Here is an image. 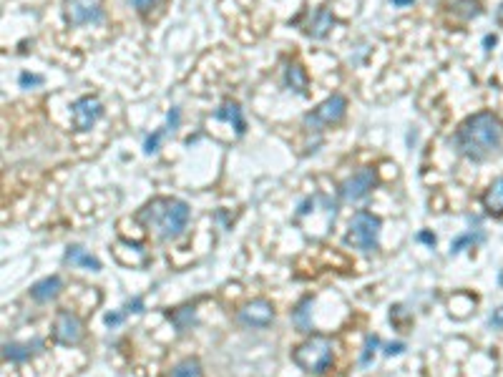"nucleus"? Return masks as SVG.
Instances as JSON below:
<instances>
[{"label": "nucleus", "instance_id": "nucleus-12", "mask_svg": "<svg viewBox=\"0 0 503 377\" xmlns=\"http://www.w3.org/2000/svg\"><path fill=\"white\" fill-rule=\"evenodd\" d=\"M285 84H287V88H292L294 93L305 96V93H307V73H305V68H302L300 63H289V66L285 68Z\"/></svg>", "mask_w": 503, "mask_h": 377}, {"label": "nucleus", "instance_id": "nucleus-25", "mask_svg": "<svg viewBox=\"0 0 503 377\" xmlns=\"http://www.w3.org/2000/svg\"><path fill=\"white\" fill-rule=\"evenodd\" d=\"M375 348H377V337H370V340H367V352H365V357H362V362H367V359H370V352Z\"/></svg>", "mask_w": 503, "mask_h": 377}, {"label": "nucleus", "instance_id": "nucleus-27", "mask_svg": "<svg viewBox=\"0 0 503 377\" xmlns=\"http://www.w3.org/2000/svg\"><path fill=\"white\" fill-rule=\"evenodd\" d=\"M121 315H106V324H119Z\"/></svg>", "mask_w": 503, "mask_h": 377}, {"label": "nucleus", "instance_id": "nucleus-2", "mask_svg": "<svg viewBox=\"0 0 503 377\" xmlns=\"http://www.w3.org/2000/svg\"><path fill=\"white\" fill-rule=\"evenodd\" d=\"M138 219L154 229L162 239H176L189 224V204L181 199H154L146 204Z\"/></svg>", "mask_w": 503, "mask_h": 377}, {"label": "nucleus", "instance_id": "nucleus-28", "mask_svg": "<svg viewBox=\"0 0 503 377\" xmlns=\"http://www.w3.org/2000/svg\"><path fill=\"white\" fill-rule=\"evenodd\" d=\"M483 46H485V48H491V46H496V36H485Z\"/></svg>", "mask_w": 503, "mask_h": 377}, {"label": "nucleus", "instance_id": "nucleus-21", "mask_svg": "<svg viewBox=\"0 0 503 377\" xmlns=\"http://www.w3.org/2000/svg\"><path fill=\"white\" fill-rule=\"evenodd\" d=\"M491 327H498V329H503V307H498V310H493V315H491Z\"/></svg>", "mask_w": 503, "mask_h": 377}, {"label": "nucleus", "instance_id": "nucleus-11", "mask_svg": "<svg viewBox=\"0 0 503 377\" xmlns=\"http://www.w3.org/2000/svg\"><path fill=\"white\" fill-rule=\"evenodd\" d=\"M63 289V282L60 277H46V279L36 282L33 287H30V297L36 302H51L53 297H58V292Z\"/></svg>", "mask_w": 503, "mask_h": 377}, {"label": "nucleus", "instance_id": "nucleus-18", "mask_svg": "<svg viewBox=\"0 0 503 377\" xmlns=\"http://www.w3.org/2000/svg\"><path fill=\"white\" fill-rule=\"evenodd\" d=\"M30 355H33L30 345H18V342H11V345H6V348H3V357H6L8 362H25V359H30Z\"/></svg>", "mask_w": 503, "mask_h": 377}, {"label": "nucleus", "instance_id": "nucleus-31", "mask_svg": "<svg viewBox=\"0 0 503 377\" xmlns=\"http://www.w3.org/2000/svg\"><path fill=\"white\" fill-rule=\"evenodd\" d=\"M498 20H503V3H501V8H498Z\"/></svg>", "mask_w": 503, "mask_h": 377}, {"label": "nucleus", "instance_id": "nucleus-20", "mask_svg": "<svg viewBox=\"0 0 503 377\" xmlns=\"http://www.w3.org/2000/svg\"><path fill=\"white\" fill-rule=\"evenodd\" d=\"M131 3H133V8H136L138 13H149L151 8L159 3V0H131Z\"/></svg>", "mask_w": 503, "mask_h": 377}, {"label": "nucleus", "instance_id": "nucleus-10", "mask_svg": "<svg viewBox=\"0 0 503 377\" xmlns=\"http://www.w3.org/2000/svg\"><path fill=\"white\" fill-rule=\"evenodd\" d=\"M240 319L247 327H267L275 319V310L267 300H254L240 312Z\"/></svg>", "mask_w": 503, "mask_h": 377}, {"label": "nucleus", "instance_id": "nucleus-17", "mask_svg": "<svg viewBox=\"0 0 503 377\" xmlns=\"http://www.w3.org/2000/svg\"><path fill=\"white\" fill-rule=\"evenodd\" d=\"M169 377H204V370H202V362L194 357H186L181 359L179 365L171 370V375Z\"/></svg>", "mask_w": 503, "mask_h": 377}, {"label": "nucleus", "instance_id": "nucleus-8", "mask_svg": "<svg viewBox=\"0 0 503 377\" xmlns=\"http://www.w3.org/2000/svg\"><path fill=\"white\" fill-rule=\"evenodd\" d=\"M73 126L78 131H91L98 124V119L103 116V103L96 96H81L73 103Z\"/></svg>", "mask_w": 503, "mask_h": 377}, {"label": "nucleus", "instance_id": "nucleus-13", "mask_svg": "<svg viewBox=\"0 0 503 377\" xmlns=\"http://www.w3.org/2000/svg\"><path fill=\"white\" fill-rule=\"evenodd\" d=\"M483 206L491 214H503V176H498L483 194Z\"/></svg>", "mask_w": 503, "mask_h": 377}, {"label": "nucleus", "instance_id": "nucleus-30", "mask_svg": "<svg viewBox=\"0 0 503 377\" xmlns=\"http://www.w3.org/2000/svg\"><path fill=\"white\" fill-rule=\"evenodd\" d=\"M393 3H396V6H410V3H413V0H393Z\"/></svg>", "mask_w": 503, "mask_h": 377}, {"label": "nucleus", "instance_id": "nucleus-3", "mask_svg": "<svg viewBox=\"0 0 503 377\" xmlns=\"http://www.w3.org/2000/svg\"><path fill=\"white\" fill-rule=\"evenodd\" d=\"M332 357H335V350H332V340L322 335H315L310 340H305L300 348L292 352L294 365L300 367L307 375H320L332 365Z\"/></svg>", "mask_w": 503, "mask_h": 377}, {"label": "nucleus", "instance_id": "nucleus-5", "mask_svg": "<svg viewBox=\"0 0 503 377\" xmlns=\"http://www.w3.org/2000/svg\"><path fill=\"white\" fill-rule=\"evenodd\" d=\"M345 111H348V101H345V96L332 93L327 101H322L318 108H315V111H312V114L305 116V126H310V128L332 126V124H337L342 116H345Z\"/></svg>", "mask_w": 503, "mask_h": 377}, {"label": "nucleus", "instance_id": "nucleus-6", "mask_svg": "<svg viewBox=\"0 0 503 377\" xmlns=\"http://www.w3.org/2000/svg\"><path fill=\"white\" fill-rule=\"evenodd\" d=\"M63 13L71 25H96L103 20L101 0H66Z\"/></svg>", "mask_w": 503, "mask_h": 377}, {"label": "nucleus", "instance_id": "nucleus-23", "mask_svg": "<svg viewBox=\"0 0 503 377\" xmlns=\"http://www.w3.org/2000/svg\"><path fill=\"white\" fill-rule=\"evenodd\" d=\"M176 126H179V108H171V114H169V131H174Z\"/></svg>", "mask_w": 503, "mask_h": 377}, {"label": "nucleus", "instance_id": "nucleus-22", "mask_svg": "<svg viewBox=\"0 0 503 377\" xmlns=\"http://www.w3.org/2000/svg\"><path fill=\"white\" fill-rule=\"evenodd\" d=\"M38 84H41V76H28V73L20 76V86H38Z\"/></svg>", "mask_w": 503, "mask_h": 377}, {"label": "nucleus", "instance_id": "nucleus-19", "mask_svg": "<svg viewBox=\"0 0 503 377\" xmlns=\"http://www.w3.org/2000/svg\"><path fill=\"white\" fill-rule=\"evenodd\" d=\"M162 136H164V131H156L154 136H149V138H146V144H144L146 154H151V151H156V149H159V141H162Z\"/></svg>", "mask_w": 503, "mask_h": 377}, {"label": "nucleus", "instance_id": "nucleus-29", "mask_svg": "<svg viewBox=\"0 0 503 377\" xmlns=\"http://www.w3.org/2000/svg\"><path fill=\"white\" fill-rule=\"evenodd\" d=\"M420 239L428 242V244H436V237H431V234H420Z\"/></svg>", "mask_w": 503, "mask_h": 377}, {"label": "nucleus", "instance_id": "nucleus-4", "mask_svg": "<svg viewBox=\"0 0 503 377\" xmlns=\"http://www.w3.org/2000/svg\"><path fill=\"white\" fill-rule=\"evenodd\" d=\"M377 237H380V219L372 216L370 211H358L350 224V232L345 237L348 244H353L355 249L372 251L377 249Z\"/></svg>", "mask_w": 503, "mask_h": 377}, {"label": "nucleus", "instance_id": "nucleus-14", "mask_svg": "<svg viewBox=\"0 0 503 377\" xmlns=\"http://www.w3.org/2000/svg\"><path fill=\"white\" fill-rule=\"evenodd\" d=\"M329 28H332V15H329L325 8H320V11H315V15H312L310 23H307L305 33L307 36H312V38H325Z\"/></svg>", "mask_w": 503, "mask_h": 377}, {"label": "nucleus", "instance_id": "nucleus-1", "mask_svg": "<svg viewBox=\"0 0 503 377\" xmlns=\"http://www.w3.org/2000/svg\"><path fill=\"white\" fill-rule=\"evenodd\" d=\"M455 149L471 161H483L493 151L501 146L503 141V124L498 116L491 111H481V114L468 116L461 124V128L455 131Z\"/></svg>", "mask_w": 503, "mask_h": 377}, {"label": "nucleus", "instance_id": "nucleus-15", "mask_svg": "<svg viewBox=\"0 0 503 377\" xmlns=\"http://www.w3.org/2000/svg\"><path fill=\"white\" fill-rule=\"evenodd\" d=\"M214 119L219 121H229V124H234V128H237V133H244V119H242V108L240 103L234 101H227L219 111L214 114Z\"/></svg>", "mask_w": 503, "mask_h": 377}, {"label": "nucleus", "instance_id": "nucleus-16", "mask_svg": "<svg viewBox=\"0 0 503 377\" xmlns=\"http://www.w3.org/2000/svg\"><path fill=\"white\" fill-rule=\"evenodd\" d=\"M66 262L71 264H81V267H89V270L98 272L101 270V262H98L96 257H91V254H86L81 246H71V249L66 251Z\"/></svg>", "mask_w": 503, "mask_h": 377}, {"label": "nucleus", "instance_id": "nucleus-24", "mask_svg": "<svg viewBox=\"0 0 503 377\" xmlns=\"http://www.w3.org/2000/svg\"><path fill=\"white\" fill-rule=\"evenodd\" d=\"M141 307H144V302L136 297L133 302H129V305H126V312H141Z\"/></svg>", "mask_w": 503, "mask_h": 377}, {"label": "nucleus", "instance_id": "nucleus-7", "mask_svg": "<svg viewBox=\"0 0 503 377\" xmlns=\"http://www.w3.org/2000/svg\"><path fill=\"white\" fill-rule=\"evenodd\" d=\"M53 337L55 342L66 345V348L78 345V342L84 340V322H81V317L68 310H60L53 322Z\"/></svg>", "mask_w": 503, "mask_h": 377}, {"label": "nucleus", "instance_id": "nucleus-26", "mask_svg": "<svg viewBox=\"0 0 503 377\" xmlns=\"http://www.w3.org/2000/svg\"><path fill=\"white\" fill-rule=\"evenodd\" d=\"M403 350H405V348H403L400 342H396V345H388V350H385V352H388V355H400Z\"/></svg>", "mask_w": 503, "mask_h": 377}, {"label": "nucleus", "instance_id": "nucleus-9", "mask_svg": "<svg viewBox=\"0 0 503 377\" xmlns=\"http://www.w3.org/2000/svg\"><path fill=\"white\" fill-rule=\"evenodd\" d=\"M375 181L377 176L372 168H360V171H355V174L342 184L340 189L342 199H345V201H360V199H365L372 186H375Z\"/></svg>", "mask_w": 503, "mask_h": 377}]
</instances>
